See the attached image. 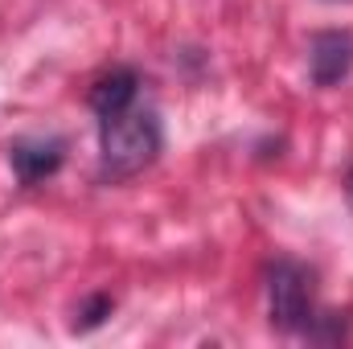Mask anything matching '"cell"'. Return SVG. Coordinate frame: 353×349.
Returning <instances> with one entry per match:
<instances>
[{
  "instance_id": "6da1fadb",
  "label": "cell",
  "mask_w": 353,
  "mask_h": 349,
  "mask_svg": "<svg viewBox=\"0 0 353 349\" xmlns=\"http://www.w3.org/2000/svg\"><path fill=\"white\" fill-rule=\"evenodd\" d=\"M161 123L152 111H119L99 123V181H128L161 157Z\"/></svg>"
},
{
  "instance_id": "7a4b0ae2",
  "label": "cell",
  "mask_w": 353,
  "mask_h": 349,
  "mask_svg": "<svg viewBox=\"0 0 353 349\" xmlns=\"http://www.w3.org/2000/svg\"><path fill=\"white\" fill-rule=\"evenodd\" d=\"M267 308H271V325L279 333H308L312 321H316L312 271L292 259L271 263V271H267Z\"/></svg>"
},
{
  "instance_id": "3957f363",
  "label": "cell",
  "mask_w": 353,
  "mask_h": 349,
  "mask_svg": "<svg viewBox=\"0 0 353 349\" xmlns=\"http://www.w3.org/2000/svg\"><path fill=\"white\" fill-rule=\"evenodd\" d=\"M353 70V33L325 29L308 41V74L316 87H337Z\"/></svg>"
},
{
  "instance_id": "277c9868",
  "label": "cell",
  "mask_w": 353,
  "mask_h": 349,
  "mask_svg": "<svg viewBox=\"0 0 353 349\" xmlns=\"http://www.w3.org/2000/svg\"><path fill=\"white\" fill-rule=\"evenodd\" d=\"M66 161V144L62 140H17L8 148V165L21 185H37L46 177H54Z\"/></svg>"
},
{
  "instance_id": "5b68a950",
  "label": "cell",
  "mask_w": 353,
  "mask_h": 349,
  "mask_svg": "<svg viewBox=\"0 0 353 349\" xmlns=\"http://www.w3.org/2000/svg\"><path fill=\"white\" fill-rule=\"evenodd\" d=\"M136 90H140V74H136V70H128V66H123V70H111V74H103V79L90 87V107H94L99 119L119 115V111L132 107Z\"/></svg>"
},
{
  "instance_id": "8992f818",
  "label": "cell",
  "mask_w": 353,
  "mask_h": 349,
  "mask_svg": "<svg viewBox=\"0 0 353 349\" xmlns=\"http://www.w3.org/2000/svg\"><path fill=\"white\" fill-rule=\"evenodd\" d=\"M107 317H111V296H90L87 304H83V312H79V321H74V329H79V333L99 329Z\"/></svg>"
},
{
  "instance_id": "52a82bcc",
  "label": "cell",
  "mask_w": 353,
  "mask_h": 349,
  "mask_svg": "<svg viewBox=\"0 0 353 349\" xmlns=\"http://www.w3.org/2000/svg\"><path fill=\"white\" fill-rule=\"evenodd\" d=\"M345 193H350V206H353V173H350V181H345Z\"/></svg>"
}]
</instances>
